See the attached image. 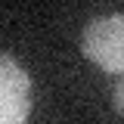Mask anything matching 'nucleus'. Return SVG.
Wrapping results in <instances>:
<instances>
[{
    "label": "nucleus",
    "instance_id": "obj_2",
    "mask_svg": "<svg viewBox=\"0 0 124 124\" xmlns=\"http://www.w3.org/2000/svg\"><path fill=\"white\" fill-rule=\"evenodd\" d=\"M34 106L28 71L9 56H0V124H25Z\"/></svg>",
    "mask_w": 124,
    "mask_h": 124
},
{
    "label": "nucleus",
    "instance_id": "obj_3",
    "mask_svg": "<svg viewBox=\"0 0 124 124\" xmlns=\"http://www.w3.org/2000/svg\"><path fill=\"white\" fill-rule=\"evenodd\" d=\"M112 99H115V108H118V115L124 118V78L115 84V96H112Z\"/></svg>",
    "mask_w": 124,
    "mask_h": 124
},
{
    "label": "nucleus",
    "instance_id": "obj_1",
    "mask_svg": "<svg viewBox=\"0 0 124 124\" xmlns=\"http://www.w3.org/2000/svg\"><path fill=\"white\" fill-rule=\"evenodd\" d=\"M81 50L108 75H124V16H99L87 22Z\"/></svg>",
    "mask_w": 124,
    "mask_h": 124
}]
</instances>
